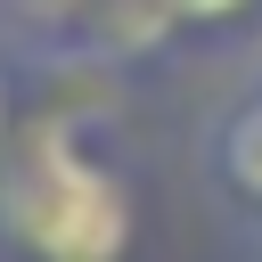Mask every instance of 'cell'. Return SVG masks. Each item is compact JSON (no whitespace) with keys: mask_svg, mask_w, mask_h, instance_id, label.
Instances as JSON below:
<instances>
[{"mask_svg":"<svg viewBox=\"0 0 262 262\" xmlns=\"http://www.w3.org/2000/svg\"><path fill=\"white\" fill-rule=\"evenodd\" d=\"M156 16L172 25V41H229L262 16V0H156Z\"/></svg>","mask_w":262,"mask_h":262,"instance_id":"277c9868","label":"cell"},{"mask_svg":"<svg viewBox=\"0 0 262 262\" xmlns=\"http://www.w3.org/2000/svg\"><path fill=\"white\" fill-rule=\"evenodd\" d=\"M98 8L106 0H0V25L25 49H41V57H74V41H82V25Z\"/></svg>","mask_w":262,"mask_h":262,"instance_id":"3957f363","label":"cell"},{"mask_svg":"<svg viewBox=\"0 0 262 262\" xmlns=\"http://www.w3.org/2000/svg\"><path fill=\"white\" fill-rule=\"evenodd\" d=\"M16 123H25V66L16 49H0V147L16 139Z\"/></svg>","mask_w":262,"mask_h":262,"instance_id":"5b68a950","label":"cell"},{"mask_svg":"<svg viewBox=\"0 0 262 262\" xmlns=\"http://www.w3.org/2000/svg\"><path fill=\"white\" fill-rule=\"evenodd\" d=\"M196 172L229 213L262 221V82H246L196 123Z\"/></svg>","mask_w":262,"mask_h":262,"instance_id":"7a4b0ae2","label":"cell"},{"mask_svg":"<svg viewBox=\"0 0 262 262\" xmlns=\"http://www.w3.org/2000/svg\"><path fill=\"white\" fill-rule=\"evenodd\" d=\"M139 180L98 106H41L0 147V262H131Z\"/></svg>","mask_w":262,"mask_h":262,"instance_id":"6da1fadb","label":"cell"}]
</instances>
